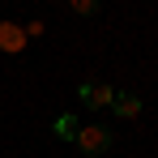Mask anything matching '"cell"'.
Listing matches in <instances>:
<instances>
[{
	"label": "cell",
	"instance_id": "cell-4",
	"mask_svg": "<svg viewBox=\"0 0 158 158\" xmlns=\"http://www.w3.org/2000/svg\"><path fill=\"white\" fill-rule=\"evenodd\" d=\"M111 107H115V115H124V120L141 115V98H137V94H115V98H111Z\"/></svg>",
	"mask_w": 158,
	"mask_h": 158
},
{
	"label": "cell",
	"instance_id": "cell-6",
	"mask_svg": "<svg viewBox=\"0 0 158 158\" xmlns=\"http://www.w3.org/2000/svg\"><path fill=\"white\" fill-rule=\"evenodd\" d=\"M69 9L81 13V17H90V13H98V0H69Z\"/></svg>",
	"mask_w": 158,
	"mask_h": 158
},
{
	"label": "cell",
	"instance_id": "cell-2",
	"mask_svg": "<svg viewBox=\"0 0 158 158\" xmlns=\"http://www.w3.org/2000/svg\"><path fill=\"white\" fill-rule=\"evenodd\" d=\"M111 98H115V90H111L107 81H85V85H81V103L90 107V111H103V107H111Z\"/></svg>",
	"mask_w": 158,
	"mask_h": 158
},
{
	"label": "cell",
	"instance_id": "cell-1",
	"mask_svg": "<svg viewBox=\"0 0 158 158\" xmlns=\"http://www.w3.org/2000/svg\"><path fill=\"white\" fill-rule=\"evenodd\" d=\"M77 150H85V154H103V150H111V132L103 128V124H85V128H77Z\"/></svg>",
	"mask_w": 158,
	"mask_h": 158
},
{
	"label": "cell",
	"instance_id": "cell-5",
	"mask_svg": "<svg viewBox=\"0 0 158 158\" xmlns=\"http://www.w3.org/2000/svg\"><path fill=\"white\" fill-rule=\"evenodd\" d=\"M77 120H73V115H60V120H56V132H60V137H77Z\"/></svg>",
	"mask_w": 158,
	"mask_h": 158
},
{
	"label": "cell",
	"instance_id": "cell-3",
	"mask_svg": "<svg viewBox=\"0 0 158 158\" xmlns=\"http://www.w3.org/2000/svg\"><path fill=\"white\" fill-rule=\"evenodd\" d=\"M0 47L4 52H22L26 47V30L13 26V22H0Z\"/></svg>",
	"mask_w": 158,
	"mask_h": 158
}]
</instances>
